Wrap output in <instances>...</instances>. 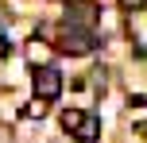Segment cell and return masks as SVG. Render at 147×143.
I'll use <instances>...</instances> for the list:
<instances>
[{"label":"cell","mask_w":147,"mask_h":143,"mask_svg":"<svg viewBox=\"0 0 147 143\" xmlns=\"http://www.w3.org/2000/svg\"><path fill=\"white\" fill-rule=\"evenodd\" d=\"M97 136H101V120H97V116H85V124L74 132V139H81V143H93Z\"/></svg>","instance_id":"6"},{"label":"cell","mask_w":147,"mask_h":143,"mask_svg":"<svg viewBox=\"0 0 147 143\" xmlns=\"http://www.w3.org/2000/svg\"><path fill=\"white\" fill-rule=\"evenodd\" d=\"M66 19L74 23V27H89V23L97 19V8H93V4H70Z\"/></svg>","instance_id":"4"},{"label":"cell","mask_w":147,"mask_h":143,"mask_svg":"<svg viewBox=\"0 0 147 143\" xmlns=\"http://www.w3.org/2000/svg\"><path fill=\"white\" fill-rule=\"evenodd\" d=\"M4 54H8V39H0V58H4Z\"/></svg>","instance_id":"8"},{"label":"cell","mask_w":147,"mask_h":143,"mask_svg":"<svg viewBox=\"0 0 147 143\" xmlns=\"http://www.w3.org/2000/svg\"><path fill=\"white\" fill-rule=\"evenodd\" d=\"M23 54H27V62L39 70V66H47V58H51V43H47V39H31Z\"/></svg>","instance_id":"3"},{"label":"cell","mask_w":147,"mask_h":143,"mask_svg":"<svg viewBox=\"0 0 147 143\" xmlns=\"http://www.w3.org/2000/svg\"><path fill=\"white\" fill-rule=\"evenodd\" d=\"M85 116H89L85 108H62V132H70V136H74V132L85 124Z\"/></svg>","instance_id":"5"},{"label":"cell","mask_w":147,"mask_h":143,"mask_svg":"<svg viewBox=\"0 0 147 143\" xmlns=\"http://www.w3.org/2000/svg\"><path fill=\"white\" fill-rule=\"evenodd\" d=\"M58 93H62V74L51 70V66H39V70H35V97L54 101Z\"/></svg>","instance_id":"1"},{"label":"cell","mask_w":147,"mask_h":143,"mask_svg":"<svg viewBox=\"0 0 147 143\" xmlns=\"http://www.w3.org/2000/svg\"><path fill=\"white\" fill-rule=\"evenodd\" d=\"M58 50L62 54H89L93 50V35H85V31H62V39H58Z\"/></svg>","instance_id":"2"},{"label":"cell","mask_w":147,"mask_h":143,"mask_svg":"<svg viewBox=\"0 0 147 143\" xmlns=\"http://www.w3.org/2000/svg\"><path fill=\"white\" fill-rule=\"evenodd\" d=\"M47 105H51V101H43V97H31L27 105H23V116H27V120H43V116H47Z\"/></svg>","instance_id":"7"}]
</instances>
